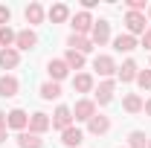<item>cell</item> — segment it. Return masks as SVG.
<instances>
[{"label": "cell", "instance_id": "1", "mask_svg": "<svg viewBox=\"0 0 151 148\" xmlns=\"http://www.w3.org/2000/svg\"><path fill=\"white\" fill-rule=\"evenodd\" d=\"M125 26H128V35H137V32L145 35V29H148V23H145V18L139 12H128L125 15Z\"/></svg>", "mask_w": 151, "mask_h": 148}, {"label": "cell", "instance_id": "2", "mask_svg": "<svg viewBox=\"0 0 151 148\" xmlns=\"http://www.w3.org/2000/svg\"><path fill=\"white\" fill-rule=\"evenodd\" d=\"M90 35H93V44H108V38H111V23L108 20H93V29H90Z\"/></svg>", "mask_w": 151, "mask_h": 148}, {"label": "cell", "instance_id": "3", "mask_svg": "<svg viewBox=\"0 0 151 148\" xmlns=\"http://www.w3.org/2000/svg\"><path fill=\"white\" fill-rule=\"evenodd\" d=\"M52 128H58V131H67V128H73V111L61 105V108L55 111V116H52Z\"/></svg>", "mask_w": 151, "mask_h": 148}, {"label": "cell", "instance_id": "4", "mask_svg": "<svg viewBox=\"0 0 151 148\" xmlns=\"http://www.w3.org/2000/svg\"><path fill=\"white\" fill-rule=\"evenodd\" d=\"M47 128H52V119L47 113H32L29 116V134H44Z\"/></svg>", "mask_w": 151, "mask_h": 148}, {"label": "cell", "instance_id": "5", "mask_svg": "<svg viewBox=\"0 0 151 148\" xmlns=\"http://www.w3.org/2000/svg\"><path fill=\"white\" fill-rule=\"evenodd\" d=\"M6 125H9V128H15V131H23L26 125H29V116L20 111V108H15V111L6 113Z\"/></svg>", "mask_w": 151, "mask_h": 148}, {"label": "cell", "instance_id": "6", "mask_svg": "<svg viewBox=\"0 0 151 148\" xmlns=\"http://www.w3.org/2000/svg\"><path fill=\"white\" fill-rule=\"evenodd\" d=\"M93 70H96L99 75H113V73H116V64H113V58H111V55H96Z\"/></svg>", "mask_w": 151, "mask_h": 148}, {"label": "cell", "instance_id": "7", "mask_svg": "<svg viewBox=\"0 0 151 148\" xmlns=\"http://www.w3.org/2000/svg\"><path fill=\"white\" fill-rule=\"evenodd\" d=\"M73 113H76V119H87V122H90V119L96 116V105L90 102V99H81V102H76Z\"/></svg>", "mask_w": 151, "mask_h": 148}, {"label": "cell", "instance_id": "8", "mask_svg": "<svg viewBox=\"0 0 151 148\" xmlns=\"http://www.w3.org/2000/svg\"><path fill=\"white\" fill-rule=\"evenodd\" d=\"M18 78H15V75H3V78H0V96H3V99H12V96H18Z\"/></svg>", "mask_w": 151, "mask_h": 148}, {"label": "cell", "instance_id": "9", "mask_svg": "<svg viewBox=\"0 0 151 148\" xmlns=\"http://www.w3.org/2000/svg\"><path fill=\"white\" fill-rule=\"evenodd\" d=\"M73 29H76V35H84V32H90L93 29V18L87 15V12H78L73 18Z\"/></svg>", "mask_w": 151, "mask_h": 148}, {"label": "cell", "instance_id": "10", "mask_svg": "<svg viewBox=\"0 0 151 148\" xmlns=\"http://www.w3.org/2000/svg\"><path fill=\"white\" fill-rule=\"evenodd\" d=\"M67 44H70V50H73V52H81V55L93 50V41H87L84 35H76V32L70 35V41H67Z\"/></svg>", "mask_w": 151, "mask_h": 148}, {"label": "cell", "instance_id": "11", "mask_svg": "<svg viewBox=\"0 0 151 148\" xmlns=\"http://www.w3.org/2000/svg\"><path fill=\"white\" fill-rule=\"evenodd\" d=\"M47 73H50V78H52V81H61V78H64V75L70 73V67H67V64H64V61H50V64H47Z\"/></svg>", "mask_w": 151, "mask_h": 148}, {"label": "cell", "instance_id": "12", "mask_svg": "<svg viewBox=\"0 0 151 148\" xmlns=\"http://www.w3.org/2000/svg\"><path fill=\"white\" fill-rule=\"evenodd\" d=\"M61 142H64L67 148H78L81 142H84V134H81L78 128H67V131H64V137H61Z\"/></svg>", "mask_w": 151, "mask_h": 148}, {"label": "cell", "instance_id": "13", "mask_svg": "<svg viewBox=\"0 0 151 148\" xmlns=\"http://www.w3.org/2000/svg\"><path fill=\"white\" fill-rule=\"evenodd\" d=\"M15 44H18V50H32V47L38 44V35L32 32V29H23V32H18Z\"/></svg>", "mask_w": 151, "mask_h": 148}, {"label": "cell", "instance_id": "14", "mask_svg": "<svg viewBox=\"0 0 151 148\" xmlns=\"http://www.w3.org/2000/svg\"><path fill=\"white\" fill-rule=\"evenodd\" d=\"M18 61H20V55H18V50H0V67L3 70H12V67H18Z\"/></svg>", "mask_w": 151, "mask_h": 148}, {"label": "cell", "instance_id": "15", "mask_svg": "<svg viewBox=\"0 0 151 148\" xmlns=\"http://www.w3.org/2000/svg\"><path fill=\"white\" fill-rule=\"evenodd\" d=\"M113 87H116V84H113L111 78H108V81H102V84H99V90H96V102H99V105H108V102L113 99Z\"/></svg>", "mask_w": 151, "mask_h": 148}, {"label": "cell", "instance_id": "16", "mask_svg": "<svg viewBox=\"0 0 151 148\" xmlns=\"http://www.w3.org/2000/svg\"><path fill=\"white\" fill-rule=\"evenodd\" d=\"M87 128H90V134H96V137H99V134H108V131H111V119H108V116H93V119L87 122Z\"/></svg>", "mask_w": 151, "mask_h": 148}, {"label": "cell", "instance_id": "17", "mask_svg": "<svg viewBox=\"0 0 151 148\" xmlns=\"http://www.w3.org/2000/svg\"><path fill=\"white\" fill-rule=\"evenodd\" d=\"M113 50H116V52H131V50H137L134 35H119V38H113Z\"/></svg>", "mask_w": 151, "mask_h": 148}, {"label": "cell", "instance_id": "18", "mask_svg": "<svg viewBox=\"0 0 151 148\" xmlns=\"http://www.w3.org/2000/svg\"><path fill=\"white\" fill-rule=\"evenodd\" d=\"M116 73H119V81H134L137 78V64L134 61H125L122 67H116Z\"/></svg>", "mask_w": 151, "mask_h": 148}, {"label": "cell", "instance_id": "19", "mask_svg": "<svg viewBox=\"0 0 151 148\" xmlns=\"http://www.w3.org/2000/svg\"><path fill=\"white\" fill-rule=\"evenodd\" d=\"M18 145H20V148H41L44 142H41V137H38V134H26V131H23V134L18 137Z\"/></svg>", "mask_w": 151, "mask_h": 148}, {"label": "cell", "instance_id": "20", "mask_svg": "<svg viewBox=\"0 0 151 148\" xmlns=\"http://www.w3.org/2000/svg\"><path fill=\"white\" fill-rule=\"evenodd\" d=\"M73 87L78 93H90V90H93V78H90L87 73H81V75H76V78H73Z\"/></svg>", "mask_w": 151, "mask_h": 148}, {"label": "cell", "instance_id": "21", "mask_svg": "<svg viewBox=\"0 0 151 148\" xmlns=\"http://www.w3.org/2000/svg\"><path fill=\"white\" fill-rule=\"evenodd\" d=\"M67 18H70V9H67L64 3H58V6L50 9V20H52V23H64Z\"/></svg>", "mask_w": 151, "mask_h": 148}, {"label": "cell", "instance_id": "22", "mask_svg": "<svg viewBox=\"0 0 151 148\" xmlns=\"http://www.w3.org/2000/svg\"><path fill=\"white\" fill-rule=\"evenodd\" d=\"M61 96V87H58L55 81H47V84H41V99H47V102H52Z\"/></svg>", "mask_w": 151, "mask_h": 148}, {"label": "cell", "instance_id": "23", "mask_svg": "<svg viewBox=\"0 0 151 148\" xmlns=\"http://www.w3.org/2000/svg\"><path fill=\"white\" fill-rule=\"evenodd\" d=\"M64 64H67L70 70H81V67H84V55H81V52H73V50H67Z\"/></svg>", "mask_w": 151, "mask_h": 148}, {"label": "cell", "instance_id": "24", "mask_svg": "<svg viewBox=\"0 0 151 148\" xmlns=\"http://www.w3.org/2000/svg\"><path fill=\"white\" fill-rule=\"evenodd\" d=\"M122 108L128 113H139L142 111V99L137 96V93H131V96H125V102H122Z\"/></svg>", "mask_w": 151, "mask_h": 148}, {"label": "cell", "instance_id": "25", "mask_svg": "<svg viewBox=\"0 0 151 148\" xmlns=\"http://www.w3.org/2000/svg\"><path fill=\"white\" fill-rule=\"evenodd\" d=\"M26 20H29V23H41V20H44V9H41L38 3H29V6H26Z\"/></svg>", "mask_w": 151, "mask_h": 148}, {"label": "cell", "instance_id": "26", "mask_svg": "<svg viewBox=\"0 0 151 148\" xmlns=\"http://www.w3.org/2000/svg\"><path fill=\"white\" fill-rule=\"evenodd\" d=\"M128 142H131V148H148V139H145V134H142V131H131Z\"/></svg>", "mask_w": 151, "mask_h": 148}, {"label": "cell", "instance_id": "27", "mask_svg": "<svg viewBox=\"0 0 151 148\" xmlns=\"http://www.w3.org/2000/svg\"><path fill=\"white\" fill-rule=\"evenodd\" d=\"M15 38H18V32H12L9 26H0V47L9 50V44H15Z\"/></svg>", "mask_w": 151, "mask_h": 148}, {"label": "cell", "instance_id": "28", "mask_svg": "<svg viewBox=\"0 0 151 148\" xmlns=\"http://www.w3.org/2000/svg\"><path fill=\"white\" fill-rule=\"evenodd\" d=\"M137 84H139L142 90H151V70H142V73H137Z\"/></svg>", "mask_w": 151, "mask_h": 148}, {"label": "cell", "instance_id": "29", "mask_svg": "<svg viewBox=\"0 0 151 148\" xmlns=\"http://www.w3.org/2000/svg\"><path fill=\"white\" fill-rule=\"evenodd\" d=\"M128 9H131V12H139V9H145V0H128Z\"/></svg>", "mask_w": 151, "mask_h": 148}, {"label": "cell", "instance_id": "30", "mask_svg": "<svg viewBox=\"0 0 151 148\" xmlns=\"http://www.w3.org/2000/svg\"><path fill=\"white\" fill-rule=\"evenodd\" d=\"M9 15H12V12H9L6 6H0V26H6V23H9Z\"/></svg>", "mask_w": 151, "mask_h": 148}, {"label": "cell", "instance_id": "31", "mask_svg": "<svg viewBox=\"0 0 151 148\" xmlns=\"http://www.w3.org/2000/svg\"><path fill=\"white\" fill-rule=\"evenodd\" d=\"M142 47H145V50H151V26L145 29V35H142Z\"/></svg>", "mask_w": 151, "mask_h": 148}, {"label": "cell", "instance_id": "32", "mask_svg": "<svg viewBox=\"0 0 151 148\" xmlns=\"http://www.w3.org/2000/svg\"><path fill=\"white\" fill-rule=\"evenodd\" d=\"M0 131H6V113H0Z\"/></svg>", "mask_w": 151, "mask_h": 148}, {"label": "cell", "instance_id": "33", "mask_svg": "<svg viewBox=\"0 0 151 148\" xmlns=\"http://www.w3.org/2000/svg\"><path fill=\"white\" fill-rule=\"evenodd\" d=\"M142 108H145V113H148V116H151V99H148V102H145V105H142Z\"/></svg>", "mask_w": 151, "mask_h": 148}, {"label": "cell", "instance_id": "34", "mask_svg": "<svg viewBox=\"0 0 151 148\" xmlns=\"http://www.w3.org/2000/svg\"><path fill=\"white\" fill-rule=\"evenodd\" d=\"M3 139H6V131H0V142H3Z\"/></svg>", "mask_w": 151, "mask_h": 148}, {"label": "cell", "instance_id": "35", "mask_svg": "<svg viewBox=\"0 0 151 148\" xmlns=\"http://www.w3.org/2000/svg\"><path fill=\"white\" fill-rule=\"evenodd\" d=\"M148 15H151V9H148Z\"/></svg>", "mask_w": 151, "mask_h": 148}, {"label": "cell", "instance_id": "36", "mask_svg": "<svg viewBox=\"0 0 151 148\" xmlns=\"http://www.w3.org/2000/svg\"><path fill=\"white\" fill-rule=\"evenodd\" d=\"M148 148H151V142H148Z\"/></svg>", "mask_w": 151, "mask_h": 148}]
</instances>
